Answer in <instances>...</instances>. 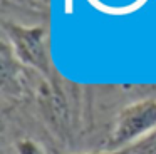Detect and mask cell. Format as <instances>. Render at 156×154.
Listing matches in <instances>:
<instances>
[{
  "label": "cell",
  "mask_w": 156,
  "mask_h": 154,
  "mask_svg": "<svg viewBox=\"0 0 156 154\" xmlns=\"http://www.w3.org/2000/svg\"><path fill=\"white\" fill-rule=\"evenodd\" d=\"M98 154H136V151H134V147L128 146V147H119V149L106 151V152H98Z\"/></svg>",
  "instance_id": "obj_4"
},
{
  "label": "cell",
  "mask_w": 156,
  "mask_h": 154,
  "mask_svg": "<svg viewBox=\"0 0 156 154\" xmlns=\"http://www.w3.org/2000/svg\"><path fill=\"white\" fill-rule=\"evenodd\" d=\"M15 152L17 154H45V151L34 139L24 137V139H19L15 142Z\"/></svg>",
  "instance_id": "obj_3"
},
{
  "label": "cell",
  "mask_w": 156,
  "mask_h": 154,
  "mask_svg": "<svg viewBox=\"0 0 156 154\" xmlns=\"http://www.w3.org/2000/svg\"><path fill=\"white\" fill-rule=\"evenodd\" d=\"M156 129V99H144L124 107L116 119L111 134V146L128 147L144 134Z\"/></svg>",
  "instance_id": "obj_1"
},
{
  "label": "cell",
  "mask_w": 156,
  "mask_h": 154,
  "mask_svg": "<svg viewBox=\"0 0 156 154\" xmlns=\"http://www.w3.org/2000/svg\"><path fill=\"white\" fill-rule=\"evenodd\" d=\"M7 35L12 40V49L15 55L24 64L35 67L42 74L49 75L51 72V60L44 45V30L41 27H22L17 23H5Z\"/></svg>",
  "instance_id": "obj_2"
}]
</instances>
